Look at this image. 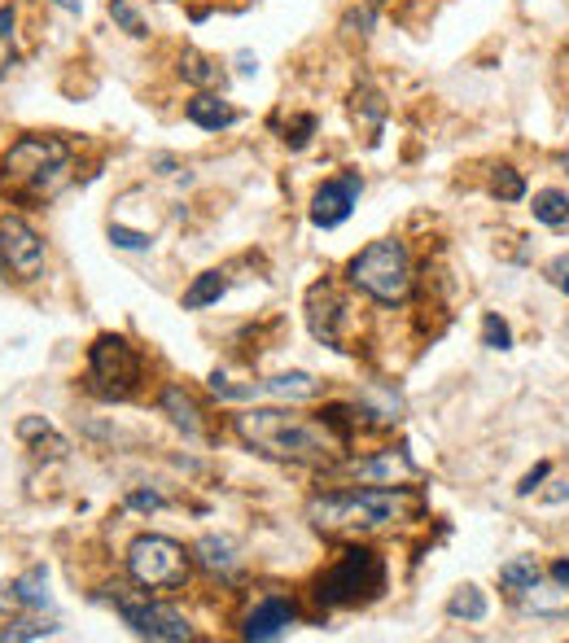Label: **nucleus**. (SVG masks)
<instances>
[{
	"label": "nucleus",
	"mask_w": 569,
	"mask_h": 643,
	"mask_svg": "<svg viewBox=\"0 0 569 643\" xmlns=\"http://www.w3.org/2000/svg\"><path fill=\"white\" fill-rule=\"evenodd\" d=\"M232 429L250 451L281 460V464H302V469H333L351 442L325 416H298L284 408H250L232 421Z\"/></svg>",
	"instance_id": "1"
},
{
	"label": "nucleus",
	"mask_w": 569,
	"mask_h": 643,
	"mask_svg": "<svg viewBox=\"0 0 569 643\" xmlns=\"http://www.w3.org/2000/svg\"><path fill=\"white\" fill-rule=\"evenodd\" d=\"M421 512V495L408 486H351V491H325L307 500V521L329 539H359L372 530H386L395 521H408Z\"/></svg>",
	"instance_id": "2"
},
{
	"label": "nucleus",
	"mask_w": 569,
	"mask_h": 643,
	"mask_svg": "<svg viewBox=\"0 0 569 643\" xmlns=\"http://www.w3.org/2000/svg\"><path fill=\"white\" fill-rule=\"evenodd\" d=\"M0 184L18 198L49 202L71 184V144L62 137H22L0 158Z\"/></svg>",
	"instance_id": "3"
},
{
	"label": "nucleus",
	"mask_w": 569,
	"mask_h": 643,
	"mask_svg": "<svg viewBox=\"0 0 569 643\" xmlns=\"http://www.w3.org/2000/svg\"><path fill=\"white\" fill-rule=\"evenodd\" d=\"M347 281H351V289H359L363 298H372L381 307H399V302L412 298V281H417L412 277V254L395 237L372 241V245H363L351 259Z\"/></svg>",
	"instance_id": "4"
},
{
	"label": "nucleus",
	"mask_w": 569,
	"mask_h": 643,
	"mask_svg": "<svg viewBox=\"0 0 569 643\" xmlns=\"http://www.w3.org/2000/svg\"><path fill=\"white\" fill-rule=\"evenodd\" d=\"M386 591V561L372 547H347L329 570L316 577L320 609H356Z\"/></svg>",
	"instance_id": "5"
},
{
	"label": "nucleus",
	"mask_w": 569,
	"mask_h": 643,
	"mask_svg": "<svg viewBox=\"0 0 569 643\" xmlns=\"http://www.w3.org/2000/svg\"><path fill=\"white\" fill-rule=\"evenodd\" d=\"M88 390L106 403H123L141 390L144 381V359L141 351L119 338V333H101L92 346H88V372H83Z\"/></svg>",
	"instance_id": "6"
},
{
	"label": "nucleus",
	"mask_w": 569,
	"mask_h": 643,
	"mask_svg": "<svg viewBox=\"0 0 569 643\" xmlns=\"http://www.w3.org/2000/svg\"><path fill=\"white\" fill-rule=\"evenodd\" d=\"M128 577L141 586V591H176L189 582V570H193V556L167 539V534H141L132 539L128 547Z\"/></svg>",
	"instance_id": "7"
},
{
	"label": "nucleus",
	"mask_w": 569,
	"mask_h": 643,
	"mask_svg": "<svg viewBox=\"0 0 569 643\" xmlns=\"http://www.w3.org/2000/svg\"><path fill=\"white\" fill-rule=\"evenodd\" d=\"M347 324H351V302L342 298V289L333 281L307 289V329L320 346L329 351H351L347 346Z\"/></svg>",
	"instance_id": "8"
},
{
	"label": "nucleus",
	"mask_w": 569,
	"mask_h": 643,
	"mask_svg": "<svg viewBox=\"0 0 569 643\" xmlns=\"http://www.w3.org/2000/svg\"><path fill=\"white\" fill-rule=\"evenodd\" d=\"M0 268L18 281H36L44 272V237L22 214H0Z\"/></svg>",
	"instance_id": "9"
},
{
	"label": "nucleus",
	"mask_w": 569,
	"mask_h": 643,
	"mask_svg": "<svg viewBox=\"0 0 569 643\" xmlns=\"http://www.w3.org/2000/svg\"><path fill=\"white\" fill-rule=\"evenodd\" d=\"M119 617L141 635V640L158 643H184L193 640V626L171 609V604H158V600H119Z\"/></svg>",
	"instance_id": "10"
},
{
	"label": "nucleus",
	"mask_w": 569,
	"mask_h": 643,
	"mask_svg": "<svg viewBox=\"0 0 569 643\" xmlns=\"http://www.w3.org/2000/svg\"><path fill=\"white\" fill-rule=\"evenodd\" d=\"M359 193H363L359 171L325 180V184L316 189V198H311V223H316V228H338V223H347L351 211L359 207Z\"/></svg>",
	"instance_id": "11"
},
{
	"label": "nucleus",
	"mask_w": 569,
	"mask_h": 643,
	"mask_svg": "<svg viewBox=\"0 0 569 643\" xmlns=\"http://www.w3.org/2000/svg\"><path fill=\"white\" fill-rule=\"evenodd\" d=\"M338 469L347 478L377 482V486H395V482L417 478V460L408 451H377V455H363V460H338Z\"/></svg>",
	"instance_id": "12"
},
{
	"label": "nucleus",
	"mask_w": 569,
	"mask_h": 643,
	"mask_svg": "<svg viewBox=\"0 0 569 643\" xmlns=\"http://www.w3.org/2000/svg\"><path fill=\"white\" fill-rule=\"evenodd\" d=\"M293 622H298V604H293V600H284V595H268V600H259V604L246 613L241 635H246V640H254V643L281 640Z\"/></svg>",
	"instance_id": "13"
},
{
	"label": "nucleus",
	"mask_w": 569,
	"mask_h": 643,
	"mask_svg": "<svg viewBox=\"0 0 569 643\" xmlns=\"http://www.w3.org/2000/svg\"><path fill=\"white\" fill-rule=\"evenodd\" d=\"M193 565L198 570H207V573H214V577H232V573L241 570V543L232 539V534H202L198 543H193Z\"/></svg>",
	"instance_id": "14"
},
{
	"label": "nucleus",
	"mask_w": 569,
	"mask_h": 643,
	"mask_svg": "<svg viewBox=\"0 0 569 643\" xmlns=\"http://www.w3.org/2000/svg\"><path fill=\"white\" fill-rule=\"evenodd\" d=\"M512 604L521 609V613H535V617H566L569 613V582H543V577H535L526 591H517L512 595Z\"/></svg>",
	"instance_id": "15"
},
{
	"label": "nucleus",
	"mask_w": 569,
	"mask_h": 643,
	"mask_svg": "<svg viewBox=\"0 0 569 643\" xmlns=\"http://www.w3.org/2000/svg\"><path fill=\"white\" fill-rule=\"evenodd\" d=\"M0 600H9L18 609H49V570L31 565L27 573H18L9 586H0Z\"/></svg>",
	"instance_id": "16"
},
{
	"label": "nucleus",
	"mask_w": 569,
	"mask_h": 643,
	"mask_svg": "<svg viewBox=\"0 0 569 643\" xmlns=\"http://www.w3.org/2000/svg\"><path fill=\"white\" fill-rule=\"evenodd\" d=\"M18 438H22V442L31 446V455H40V460H62V455L71 451V442L49 425L44 416H22V421H18Z\"/></svg>",
	"instance_id": "17"
},
{
	"label": "nucleus",
	"mask_w": 569,
	"mask_h": 643,
	"mask_svg": "<svg viewBox=\"0 0 569 643\" xmlns=\"http://www.w3.org/2000/svg\"><path fill=\"white\" fill-rule=\"evenodd\" d=\"M158 408H162V416L176 429H184L189 438H202V408L193 403V394L184 385H167L162 399H158Z\"/></svg>",
	"instance_id": "18"
},
{
	"label": "nucleus",
	"mask_w": 569,
	"mask_h": 643,
	"mask_svg": "<svg viewBox=\"0 0 569 643\" xmlns=\"http://www.w3.org/2000/svg\"><path fill=\"white\" fill-rule=\"evenodd\" d=\"M184 114H189V123L202 128V132H223V128L237 123V110H232L228 101H219L214 92H198V97L184 106Z\"/></svg>",
	"instance_id": "19"
},
{
	"label": "nucleus",
	"mask_w": 569,
	"mask_h": 643,
	"mask_svg": "<svg viewBox=\"0 0 569 643\" xmlns=\"http://www.w3.org/2000/svg\"><path fill=\"white\" fill-rule=\"evenodd\" d=\"M351 119H356V128L368 132V141L377 144L381 123H386V101H381V92L372 83H359L356 92H351Z\"/></svg>",
	"instance_id": "20"
},
{
	"label": "nucleus",
	"mask_w": 569,
	"mask_h": 643,
	"mask_svg": "<svg viewBox=\"0 0 569 643\" xmlns=\"http://www.w3.org/2000/svg\"><path fill=\"white\" fill-rule=\"evenodd\" d=\"M359 416H368L372 425H399V416H403V399L395 394V390H381V385H368L363 394H359Z\"/></svg>",
	"instance_id": "21"
},
{
	"label": "nucleus",
	"mask_w": 569,
	"mask_h": 643,
	"mask_svg": "<svg viewBox=\"0 0 569 643\" xmlns=\"http://www.w3.org/2000/svg\"><path fill=\"white\" fill-rule=\"evenodd\" d=\"M180 79L193 83V88H219L223 83V67L214 58H207V53H198V49H184L180 53Z\"/></svg>",
	"instance_id": "22"
},
{
	"label": "nucleus",
	"mask_w": 569,
	"mask_h": 643,
	"mask_svg": "<svg viewBox=\"0 0 569 643\" xmlns=\"http://www.w3.org/2000/svg\"><path fill=\"white\" fill-rule=\"evenodd\" d=\"M447 613H451L456 622H487L491 604H487V595H482L473 582H465V586H456V595L447 600Z\"/></svg>",
	"instance_id": "23"
},
{
	"label": "nucleus",
	"mask_w": 569,
	"mask_h": 643,
	"mask_svg": "<svg viewBox=\"0 0 569 643\" xmlns=\"http://www.w3.org/2000/svg\"><path fill=\"white\" fill-rule=\"evenodd\" d=\"M263 394H277V399H316L320 394V381L311 372H281V376H268L263 381Z\"/></svg>",
	"instance_id": "24"
},
{
	"label": "nucleus",
	"mask_w": 569,
	"mask_h": 643,
	"mask_svg": "<svg viewBox=\"0 0 569 643\" xmlns=\"http://www.w3.org/2000/svg\"><path fill=\"white\" fill-rule=\"evenodd\" d=\"M228 293V281H223V272H202V277H193V285L184 289V311H202V307H214L219 298Z\"/></svg>",
	"instance_id": "25"
},
{
	"label": "nucleus",
	"mask_w": 569,
	"mask_h": 643,
	"mask_svg": "<svg viewBox=\"0 0 569 643\" xmlns=\"http://www.w3.org/2000/svg\"><path fill=\"white\" fill-rule=\"evenodd\" d=\"M530 211H535L539 223H548V228H566L569 223V193H561V189H539Z\"/></svg>",
	"instance_id": "26"
},
{
	"label": "nucleus",
	"mask_w": 569,
	"mask_h": 643,
	"mask_svg": "<svg viewBox=\"0 0 569 643\" xmlns=\"http://www.w3.org/2000/svg\"><path fill=\"white\" fill-rule=\"evenodd\" d=\"M535 577H543V565L535 561V556H517V561H508L503 570H499V586L508 591V600L517 595V591H526Z\"/></svg>",
	"instance_id": "27"
},
{
	"label": "nucleus",
	"mask_w": 569,
	"mask_h": 643,
	"mask_svg": "<svg viewBox=\"0 0 569 643\" xmlns=\"http://www.w3.org/2000/svg\"><path fill=\"white\" fill-rule=\"evenodd\" d=\"M106 13H110V18H114V27H119V31H128L132 40H144V36H149V22H144L141 9H137L132 0H110V4H106Z\"/></svg>",
	"instance_id": "28"
},
{
	"label": "nucleus",
	"mask_w": 569,
	"mask_h": 643,
	"mask_svg": "<svg viewBox=\"0 0 569 643\" xmlns=\"http://www.w3.org/2000/svg\"><path fill=\"white\" fill-rule=\"evenodd\" d=\"M491 198L496 202H521L526 198V180L517 167H496L491 171Z\"/></svg>",
	"instance_id": "29"
},
{
	"label": "nucleus",
	"mask_w": 569,
	"mask_h": 643,
	"mask_svg": "<svg viewBox=\"0 0 569 643\" xmlns=\"http://www.w3.org/2000/svg\"><path fill=\"white\" fill-rule=\"evenodd\" d=\"M482 346H487V351H508V346H512V329H508V320L496 315V311L482 315Z\"/></svg>",
	"instance_id": "30"
},
{
	"label": "nucleus",
	"mask_w": 569,
	"mask_h": 643,
	"mask_svg": "<svg viewBox=\"0 0 569 643\" xmlns=\"http://www.w3.org/2000/svg\"><path fill=\"white\" fill-rule=\"evenodd\" d=\"M49 635H58V622H9L4 631H0V640L18 643V640H49Z\"/></svg>",
	"instance_id": "31"
},
{
	"label": "nucleus",
	"mask_w": 569,
	"mask_h": 643,
	"mask_svg": "<svg viewBox=\"0 0 569 643\" xmlns=\"http://www.w3.org/2000/svg\"><path fill=\"white\" fill-rule=\"evenodd\" d=\"M311 132H316V114H298L293 128H284V144H289V149H307V144H311Z\"/></svg>",
	"instance_id": "32"
},
{
	"label": "nucleus",
	"mask_w": 569,
	"mask_h": 643,
	"mask_svg": "<svg viewBox=\"0 0 569 643\" xmlns=\"http://www.w3.org/2000/svg\"><path fill=\"white\" fill-rule=\"evenodd\" d=\"M110 241H114L119 250H149V245H153L144 232H132V228H123V223H110Z\"/></svg>",
	"instance_id": "33"
},
{
	"label": "nucleus",
	"mask_w": 569,
	"mask_h": 643,
	"mask_svg": "<svg viewBox=\"0 0 569 643\" xmlns=\"http://www.w3.org/2000/svg\"><path fill=\"white\" fill-rule=\"evenodd\" d=\"M548 473H552V464H539V469H530V473L521 478V486H517V495H521V500H530V495H535V491H539V486L548 482Z\"/></svg>",
	"instance_id": "34"
},
{
	"label": "nucleus",
	"mask_w": 569,
	"mask_h": 643,
	"mask_svg": "<svg viewBox=\"0 0 569 643\" xmlns=\"http://www.w3.org/2000/svg\"><path fill=\"white\" fill-rule=\"evenodd\" d=\"M128 508H137V512H158V508H167V500L153 495V491H132V495H128Z\"/></svg>",
	"instance_id": "35"
},
{
	"label": "nucleus",
	"mask_w": 569,
	"mask_h": 643,
	"mask_svg": "<svg viewBox=\"0 0 569 643\" xmlns=\"http://www.w3.org/2000/svg\"><path fill=\"white\" fill-rule=\"evenodd\" d=\"M237 71H241V74H254V71H259V62H254L250 53H237Z\"/></svg>",
	"instance_id": "36"
},
{
	"label": "nucleus",
	"mask_w": 569,
	"mask_h": 643,
	"mask_svg": "<svg viewBox=\"0 0 569 643\" xmlns=\"http://www.w3.org/2000/svg\"><path fill=\"white\" fill-rule=\"evenodd\" d=\"M153 167H158V175H171V171H176V158H167V153H158V158H153Z\"/></svg>",
	"instance_id": "37"
},
{
	"label": "nucleus",
	"mask_w": 569,
	"mask_h": 643,
	"mask_svg": "<svg viewBox=\"0 0 569 643\" xmlns=\"http://www.w3.org/2000/svg\"><path fill=\"white\" fill-rule=\"evenodd\" d=\"M552 577H557V582H569V561H557V565H552Z\"/></svg>",
	"instance_id": "38"
},
{
	"label": "nucleus",
	"mask_w": 569,
	"mask_h": 643,
	"mask_svg": "<svg viewBox=\"0 0 569 643\" xmlns=\"http://www.w3.org/2000/svg\"><path fill=\"white\" fill-rule=\"evenodd\" d=\"M58 9H67V13H79V0H53Z\"/></svg>",
	"instance_id": "39"
},
{
	"label": "nucleus",
	"mask_w": 569,
	"mask_h": 643,
	"mask_svg": "<svg viewBox=\"0 0 569 643\" xmlns=\"http://www.w3.org/2000/svg\"><path fill=\"white\" fill-rule=\"evenodd\" d=\"M561 289H566V293H569V277H561Z\"/></svg>",
	"instance_id": "40"
},
{
	"label": "nucleus",
	"mask_w": 569,
	"mask_h": 643,
	"mask_svg": "<svg viewBox=\"0 0 569 643\" xmlns=\"http://www.w3.org/2000/svg\"><path fill=\"white\" fill-rule=\"evenodd\" d=\"M566 171H569V153H566Z\"/></svg>",
	"instance_id": "41"
}]
</instances>
